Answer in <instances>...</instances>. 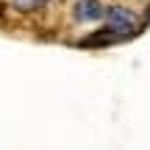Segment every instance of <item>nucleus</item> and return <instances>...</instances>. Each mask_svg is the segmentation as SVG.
<instances>
[{"mask_svg": "<svg viewBox=\"0 0 150 150\" xmlns=\"http://www.w3.org/2000/svg\"><path fill=\"white\" fill-rule=\"evenodd\" d=\"M108 6L103 0H75L72 3V20L81 25H89V22H100L106 17Z\"/></svg>", "mask_w": 150, "mask_h": 150, "instance_id": "2", "label": "nucleus"}, {"mask_svg": "<svg viewBox=\"0 0 150 150\" xmlns=\"http://www.w3.org/2000/svg\"><path fill=\"white\" fill-rule=\"evenodd\" d=\"M103 22H106V31L114 36H125V33H134L139 28V17L128 6H108Z\"/></svg>", "mask_w": 150, "mask_h": 150, "instance_id": "1", "label": "nucleus"}, {"mask_svg": "<svg viewBox=\"0 0 150 150\" xmlns=\"http://www.w3.org/2000/svg\"><path fill=\"white\" fill-rule=\"evenodd\" d=\"M11 3H14L17 8H22V11H33V8H39V6H45L47 0H11Z\"/></svg>", "mask_w": 150, "mask_h": 150, "instance_id": "3", "label": "nucleus"}]
</instances>
